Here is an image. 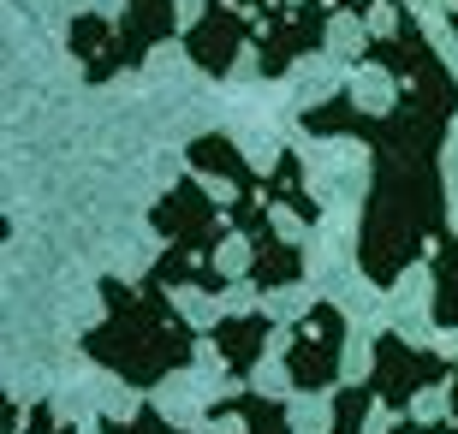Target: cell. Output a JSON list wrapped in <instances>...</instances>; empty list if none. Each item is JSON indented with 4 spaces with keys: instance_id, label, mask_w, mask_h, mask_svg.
Instances as JSON below:
<instances>
[{
    "instance_id": "obj_8",
    "label": "cell",
    "mask_w": 458,
    "mask_h": 434,
    "mask_svg": "<svg viewBox=\"0 0 458 434\" xmlns=\"http://www.w3.org/2000/svg\"><path fill=\"white\" fill-rule=\"evenodd\" d=\"M244 244H250V285L256 292H280V285H292L304 274V244L286 238L274 220H262L256 233H244Z\"/></svg>"
},
{
    "instance_id": "obj_11",
    "label": "cell",
    "mask_w": 458,
    "mask_h": 434,
    "mask_svg": "<svg viewBox=\"0 0 458 434\" xmlns=\"http://www.w3.org/2000/svg\"><path fill=\"white\" fill-rule=\"evenodd\" d=\"M304 132L310 137H357V143H375L381 132V114L357 101V89H334L327 101L304 107Z\"/></svg>"
},
{
    "instance_id": "obj_6",
    "label": "cell",
    "mask_w": 458,
    "mask_h": 434,
    "mask_svg": "<svg viewBox=\"0 0 458 434\" xmlns=\"http://www.w3.org/2000/svg\"><path fill=\"white\" fill-rule=\"evenodd\" d=\"M256 48V18L244 6H226V0H208L203 18L185 30V54L191 66L208 72V78H226L238 66V54Z\"/></svg>"
},
{
    "instance_id": "obj_7",
    "label": "cell",
    "mask_w": 458,
    "mask_h": 434,
    "mask_svg": "<svg viewBox=\"0 0 458 434\" xmlns=\"http://www.w3.org/2000/svg\"><path fill=\"white\" fill-rule=\"evenodd\" d=\"M114 36H119V66L137 72L161 42L179 36V6L173 0H125L114 18Z\"/></svg>"
},
{
    "instance_id": "obj_1",
    "label": "cell",
    "mask_w": 458,
    "mask_h": 434,
    "mask_svg": "<svg viewBox=\"0 0 458 434\" xmlns=\"http://www.w3.org/2000/svg\"><path fill=\"white\" fill-rule=\"evenodd\" d=\"M458 107L423 96H393L375 132V167L363 233H357V268L375 285H393L423 251L441 244L446 226V191H441V137Z\"/></svg>"
},
{
    "instance_id": "obj_5",
    "label": "cell",
    "mask_w": 458,
    "mask_h": 434,
    "mask_svg": "<svg viewBox=\"0 0 458 434\" xmlns=\"http://www.w3.org/2000/svg\"><path fill=\"white\" fill-rule=\"evenodd\" d=\"M340 357H345V316L334 303H310L286 339V381L298 393H327L340 381Z\"/></svg>"
},
{
    "instance_id": "obj_13",
    "label": "cell",
    "mask_w": 458,
    "mask_h": 434,
    "mask_svg": "<svg viewBox=\"0 0 458 434\" xmlns=\"http://www.w3.org/2000/svg\"><path fill=\"white\" fill-rule=\"evenodd\" d=\"M208 417H215V429H221V434H292L286 404L262 399V393H233V399H221Z\"/></svg>"
},
{
    "instance_id": "obj_19",
    "label": "cell",
    "mask_w": 458,
    "mask_h": 434,
    "mask_svg": "<svg viewBox=\"0 0 458 434\" xmlns=\"http://www.w3.org/2000/svg\"><path fill=\"white\" fill-rule=\"evenodd\" d=\"M387 434H428V422H423V417H399Z\"/></svg>"
},
{
    "instance_id": "obj_14",
    "label": "cell",
    "mask_w": 458,
    "mask_h": 434,
    "mask_svg": "<svg viewBox=\"0 0 458 434\" xmlns=\"http://www.w3.org/2000/svg\"><path fill=\"white\" fill-rule=\"evenodd\" d=\"M262 197L274 202V208H286L298 226H316L322 220V202L310 197V184H304V161H298V149H286L280 161H274V173L262 179Z\"/></svg>"
},
{
    "instance_id": "obj_10",
    "label": "cell",
    "mask_w": 458,
    "mask_h": 434,
    "mask_svg": "<svg viewBox=\"0 0 458 434\" xmlns=\"http://www.w3.org/2000/svg\"><path fill=\"white\" fill-rule=\"evenodd\" d=\"M185 155H191V167L203 173V179H226V191H233V197H256V191H262V179H268V173H256L250 161L238 155V143L226 132H203Z\"/></svg>"
},
{
    "instance_id": "obj_2",
    "label": "cell",
    "mask_w": 458,
    "mask_h": 434,
    "mask_svg": "<svg viewBox=\"0 0 458 434\" xmlns=\"http://www.w3.org/2000/svg\"><path fill=\"white\" fill-rule=\"evenodd\" d=\"M102 303H107V321H96L84 334V357L114 369L125 387L149 393V387H161L167 375H179L197 357V328L173 310L167 285H155V280L125 285L107 274Z\"/></svg>"
},
{
    "instance_id": "obj_9",
    "label": "cell",
    "mask_w": 458,
    "mask_h": 434,
    "mask_svg": "<svg viewBox=\"0 0 458 434\" xmlns=\"http://www.w3.org/2000/svg\"><path fill=\"white\" fill-rule=\"evenodd\" d=\"M66 48H72V60L84 66V84H107L114 72H125V66H119L114 18H102V13H78V18H72Z\"/></svg>"
},
{
    "instance_id": "obj_16",
    "label": "cell",
    "mask_w": 458,
    "mask_h": 434,
    "mask_svg": "<svg viewBox=\"0 0 458 434\" xmlns=\"http://www.w3.org/2000/svg\"><path fill=\"white\" fill-rule=\"evenodd\" d=\"M375 387L363 381V387H340L334 393V434H363V422H369V411H375Z\"/></svg>"
},
{
    "instance_id": "obj_3",
    "label": "cell",
    "mask_w": 458,
    "mask_h": 434,
    "mask_svg": "<svg viewBox=\"0 0 458 434\" xmlns=\"http://www.w3.org/2000/svg\"><path fill=\"white\" fill-rule=\"evenodd\" d=\"M149 226L161 233V244L173 251H191V256H215L233 233V215H226V202H215L203 191V173L197 179H179L167 197L149 208Z\"/></svg>"
},
{
    "instance_id": "obj_12",
    "label": "cell",
    "mask_w": 458,
    "mask_h": 434,
    "mask_svg": "<svg viewBox=\"0 0 458 434\" xmlns=\"http://www.w3.org/2000/svg\"><path fill=\"white\" fill-rule=\"evenodd\" d=\"M274 321L268 316H226L208 328V339H215V351H221V363L233 381H250V369L262 363V345H268Z\"/></svg>"
},
{
    "instance_id": "obj_15",
    "label": "cell",
    "mask_w": 458,
    "mask_h": 434,
    "mask_svg": "<svg viewBox=\"0 0 458 434\" xmlns=\"http://www.w3.org/2000/svg\"><path fill=\"white\" fill-rule=\"evenodd\" d=\"M428 274H435V292H428L435 328H446V334H453V328H458V233H446L441 244H435V262H428Z\"/></svg>"
},
{
    "instance_id": "obj_17",
    "label": "cell",
    "mask_w": 458,
    "mask_h": 434,
    "mask_svg": "<svg viewBox=\"0 0 458 434\" xmlns=\"http://www.w3.org/2000/svg\"><path fill=\"white\" fill-rule=\"evenodd\" d=\"M102 434H185V429H173L161 411H131V417H102Z\"/></svg>"
},
{
    "instance_id": "obj_20",
    "label": "cell",
    "mask_w": 458,
    "mask_h": 434,
    "mask_svg": "<svg viewBox=\"0 0 458 434\" xmlns=\"http://www.w3.org/2000/svg\"><path fill=\"white\" fill-rule=\"evenodd\" d=\"M446 417H453V429H458V369H453V399H446Z\"/></svg>"
},
{
    "instance_id": "obj_18",
    "label": "cell",
    "mask_w": 458,
    "mask_h": 434,
    "mask_svg": "<svg viewBox=\"0 0 458 434\" xmlns=\"http://www.w3.org/2000/svg\"><path fill=\"white\" fill-rule=\"evenodd\" d=\"M24 434H72V429H66V422H60V417H54L48 404H36L30 417H24Z\"/></svg>"
},
{
    "instance_id": "obj_4",
    "label": "cell",
    "mask_w": 458,
    "mask_h": 434,
    "mask_svg": "<svg viewBox=\"0 0 458 434\" xmlns=\"http://www.w3.org/2000/svg\"><path fill=\"white\" fill-rule=\"evenodd\" d=\"M453 369L441 351H423V345H411L405 334H381L369 351V387H375V399L393 404L399 417L411 411V399H423L428 387H441L453 381Z\"/></svg>"
}]
</instances>
